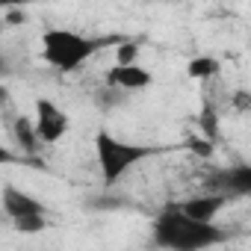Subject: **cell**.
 <instances>
[{"instance_id": "cell-4", "label": "cell", "mask_w": 251, "mask_h": 251, "mask_svg": "<svg viewBox=\"0 0 251 251\" xmlns=\"http://www.w3.org/2000/svg\"><path fill=\"white\" fill-rule=\"evenodd\" d=\"M207 192H225L227 198H245L251 195V163H236L227 169H213L204 177Z\"/></svg>"}, {"instance_id": "cell-2", "label": "cell", "mask_w": 251, "mask_h": 251, "mask_svg": "<svg viewBox=\"0 0 251 251\" xmlns=\"http://www.w3.org/2000/svg\"><path fill=\"white\" fill-rule=\"evenodd\" d=\"M127 36H100V39H89V36H80V33H74V30H59V27H53V30H48L45 36H42V59L50 65V68H56V71H62V74H71V71H77L89 56H95L98 50H103V48H109V45H121Z\"/></svg>"}, {"instance_id": "cell-12", "label": "cell", "mask_w": 251, "mask_h": 251, "mask_svg": "<svg viewBox=\"0 0 251 251\" xmlns=\"http://www.w3.org/2000/svg\"><path fill=\"white\" fill-rule=\"evenodd\" d=\"M12 225L18 233H42L48 227V219H45V213H27V216L12 219Z\"/></svg>"}, {"instance_id": "cell-13", "label": "cell", "mask_w": 251, "mask_h": 251, "mask_svg": "<svg viewBox=\"0 0 251 251\" xmlns=\"http://www.w3.org/2000/svg\"><path fill=\"white\" fill-rule=\"evenodd\" d=\"M136 53H139V42H133V39H124V42L118 45V50H115V62H121V65L136 62Z\"/></svg>"}, {"instance_id": "cell-8", "label": "cell", "mask_w": 251, "mask_h": 251, "mask_svg": "<svg viewBox=\"0 0 251 251\" xmlns=\"http://www.w3.org/2000/svg\"><path fill=\"white\" fill-rule=\"evenodd\" d=\"M3 213L9 219H18V216H27V213H45V204L36 195L9 183V186H3Z\"/></svg>"}, {"instance_id": "cell-3", "label": "cell", "mask_w": 251, "mask_h": 251, "mask_svg": "<svg viewBox=\"0 0 251 251\" xmlns=\"http://www.w3.org/2000/svg\"><path fill=\"white\" fill-rule=\"evenodd\" d=\"M151 154H157V148L115 139L109 130H98V133H95V157H98L100 177H103V183H106V186L118 183V180L127 175L136 163L148 160Z\"/></svg>"}, {"instance_id": "cell-5", "label": "cell", "mask_w": 251, "mask_h": 251, "mask_svg": "<svg viewBox=\"0 0 251 251\" xmlns=\"http://www.w3.org/2000/svg\"><path fill=\"white\" fill-rule=\"evenodd\" d=\"M68 115L48 98H39L36 100V130L42 136L45 145H56L65 133H68Z\"/></svg>"}, {"instance_id": "cell-14", "label": "cell", "mask_w": 251, "mask_h": 251, "mask_svg": "<svg viewBox=\"0 0 251 251\" xmlns=\"http://www.w3.org/2000/svg\"><path fill=\"white\" fill-rule=\"evenodd\" d=\"M230 103H233V109H236V112H251V92L236 89V92H233V98H230Z\"/></svg>"}, {"instance_id": "cell-9", "label": "cell", "mask_w": 251, "mask_h": 251, "mask_svg": "<svg viewBox=\"0 0 251 251\" xmlns=\"http://www.w3.org/2000/svg\"><path fill=\"white\" fill-rule=\"evenodd\" d=\"M12 136H15V142H18L27 154H36L39 145H45L42 136H39V130H36V121H30L27 115H18V118H15V124H12Z\"/></svg>"}, {"instance_id": "cell-11", "label": "cell", "mask_w": 251, "mask_h": 251, "mask_svg": "<svg viewBox=\"0 0 251 251\" xmlns=\"http://www.w3.org/2000/svg\"><path fill=\"white\" fill-rule=\"evenodd\" d=\"M219 59L216 56H195V59H189V65H186V74L192 77V80H210V77H216L219 74Z\"/></svg>"}, {"instance_id": "cell-1", "label": "cell", "mask_w": 251, "mask_h": 251, "mask_svg": "<svg viewBox=\"0 0 251 251\" xmlns=\"http://www.w3.org/2000/svg\"><path fill=\"white\" fill-rule=\"evenodd\" d=\"M225 239H227V233L222 227H216L213 222L192 219L189 213H183L180 204L166 207L154 219V242L160 248L201 251V248H210V245H222Z\"/></svg>"}, {"instance_id": "cell-16", "label": "cell", "mask_w": 251, "mask_h": 251, "mask_svg": "<svg viewBox=\"0 0 251 251\" xmlns=\"http://www.w3.org/2000/svg\"><path fill=\"white\" fill-rule=\"evenodd\" d=\"M189 148H192V151H198L201 157H210V154H213V142H210V139H207V142H201V139H192V142H189Z\"/></svg>"}, {"instance_id": "cell-17", "label": "cell", "mask_w": 251, "mask_h": 251, "mask_svg": "<svg viewBox=\"0 0 251 251\" xmlns=\"http://www.w3.org/2000/svg\"><path fill=\"white\" fill-rule=\"evenodd\" d=\"M0 6L9 9V6H24V0H0Z\"/></svg>"}, {"instance_id": "cell-10", "label": "cell", "mask_w": 251, "mask_h": 251, "mask_svg": "<svg viewBox=\"0 0 251 251\" xmlns=\"http://www.w3.org/2000/svg\"><path fill=\"white\" fill-rule=\"evenodd\" d=\"M198 130H201V136H204V139H210V142H216V136H219V112H216V103H210L207 98L201 100Z\"/></svg>"}, {"instance_id": "cell-7", "label": "cell", "mask_w": 251, "mask_h": 251, "mask_svg": "<svg viewBox=\"0 0 251 251\" xmlns=\"http://www.w3.org/2000/svg\"><path fill=\"white\" fill-rule=\"evenodd\" d=\"M227 195L225 192H204V195H195V198H186L180 201L183 213H189L192 219H201V222H216V216L227 207Z\"/></svg>"}, {"instance_id": "cell-15", "label": "cell", "mask_w": 251, "mask_h": 251, "mask_svg": "<svg viewBox=\"0 0 251 251\" xmlns=\"http://www.w3.org/2000/svg\"><path fill=\"white\" fill-rule=\"evenodd\" d=\"M6 15H3V21L9 24V27H18V24H27V15H24V6H9V9H3Z\"/></svg>"}, {"instance_id": "cell-6", "label": "cell", "mask_w": 251, "mask_h": 251, "mask_svg": "<svg viewBox=\"0 0 251 251\" xmlns=\"http://www.w3.org/2000/svg\"><path fill=\"white\" fill-rule=\"evenodd\" d=\"M106 86H115L121 92H145L154 86V74L136 62H127V65H121L115 62L109 71H106Z\"/></svg>"}]
</instances>
